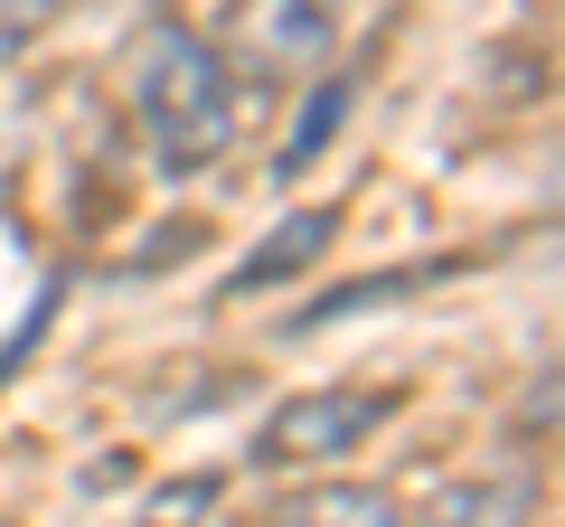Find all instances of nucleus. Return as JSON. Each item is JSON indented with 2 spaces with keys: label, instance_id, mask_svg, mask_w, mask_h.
Returning a JSON list of instances; mask_svg holds the SVG:
<instances>
[{
  "label": "nucleus",
  "instance_id": "obj_1",
  "mask_svg": "<svg viewBox=\"0 0 565 527\" xmlns=\"http://www.w3.org/2000/svg\"><path fill=\"white\" fill-rule=\"evenodd\" d=\"M132 114L161 151V170H207L226 142H236V95H226L217 47L199 39L189 20H151L132 47Z\"/></svg>",
  "mask_w": 565,
  "mask_h": 527
},
{
  "label": "nucleus",
  "instance_id": "obj_2",
  "mask_svg": "<svg viewBox=\"0 0 565 527\" xmlns=\"http://www.w3.org/2000/svg\"><path fill=\"white\" fill-rule=\"evenodd\" d=\"M396 415V396L386 386H302L292 406H274L255 424V443H245V462L255 471H302V462H340L349 443H367V433Z\"/></svg>",
  "mask_w": 565,
  "mask_h": 527
},
{
  "label": "nucleus",
  "instance_id": "obj_3",
  "mask_svg": "<svg viewBox=\"0 0 565 527\" xmlns=\"http://www.w3.org/2000/svg\"><path fill=\"white\" fill-rule=\"evenodd\" d=\"M217 66L245 85H282V76H311L330 57V10L321 0H226V29H217Z\"/></svg>",
  "mask_w": 565,
  "mask_h": 527
},
{
  "label": "nucleus",
  "instance_id": "obj_4",
  "mask_svg": "<svg viewBox=\"0 0 565 527\" xmlns=\"http://www.w3.org/2000/svg\"><path fill=\"white\" fill-rule=\"evenodd\" d=\"M330 236H340V207H292V217H282L274 236H264L255 255L236 264V292H264V283H282V273H302V264L321 255Z\"/></svg>",
  "mask_w": 565,
  "mask_h": 527
},
{
  "label": "nucleus",
  "instance_id": "obj_5",
  "mask_svg": "<svg viewBox=\"0 0 565 527\" xmlns=\"http://www.w3.org/2000/svg\"><path fill=\"white\" fill-rule=\"evenodd\" d=\"M274 527H405V518H396V499L367 490V481H311V490H292V499L274 508Z\"/></svg>",
  "mask_w": 565,
  "mask_h": 527
},
{
  "label": "nucleus",
  "instance_id": "obj_6",
  "mask_svg": "<svg viewBox=\"0 0 565 527\" xmlns=\"http://www.w3.org/2000/svg\"><path fill=\"white\" fill-rule=\"evenodd\" d=\"M537 518V490L527 481H452L444 499L424 508V527H527Z\"/></svg>",
  "mask_w": 565,
  "mask_h": 527
},
{
  "label": "nucleus",
  "instance_id": "obj_7",
  "mask_svg": "<svg viewBox=\"0 0 565 527\" xmlns=\"http://www.w3.org/2000/svg\"><path fill=\"white\" fill-rule=\"evenodd\" d=\"M340 114H349V76L311 85V114L292 122V142H282V170H302V161H321V142H330V132H340Z\"/></svg>",
  "mask_w": 565,
  "mask_h": 527
},
{
  "label": "nucleus",
  "instance_id": "obj_8",
  "mask_svg": "<svg viewBox=\"0 0 565 527\" xmlns=\"http://www.w3.org/2000/svg\"><path fill=\"white\" fill-rule=\"evenodd\" d=\"M217 471H199V481H170V490H151V508H141V527H199L207 508H217Z\"/></svg>",
  "mask_w": 565,
  "mask_h": 527
},
{
  "label": "nucleus",
  "instance_id": "obj_9",
  "mask_svg": "<svg viewBox=\"0 0 565 527\" xmlns=\"http://www.w3.org/2000/svg\"><path fill=\"white\" fill-rule=\"evenodd\" d=\"M57 10L66 0H0V57H20L39 29H57Z\"/></svg>",
  "mask_w": 565,
  "mask_h": 527
}]
</instances>
